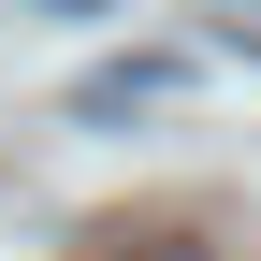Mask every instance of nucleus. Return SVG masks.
Instances as JSON below:
<instances>
[{"instance_id": "1", "label": "nucleus", "mask_w": 261, "mask_h": 261, "mask_svg": "<svg viewBox=\"0 0 261 261\" xmlns=\"http://www.w3.org/2000/svg\"><path fill=\"white\" fill-rule=\"evenodd\" d=\"M102 261H218L203 232H130V247H102Z\"/></svg>"}]
</instances>
